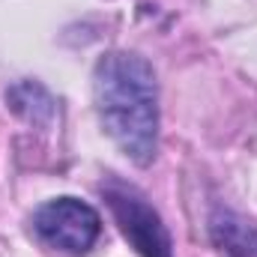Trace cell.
I'll use <instances>...</instances> for the list:
<instances>
[{
	"label": "cell",
	"instance_id": "3957f363",
	"mask_svg": "<svg viewBox=\"0 0 257 257\" xmlns=\"http://www.w3.org/2000/svg\"><path fill=\"white\" fill-rule=\"evenodd\" d=\"M102 194L123 230L132 248L141 257H174L171 248V236H168V227L162 224L159 212L147 203V197L141 192H135L132 186L120 183V180H111L102 186Z\"/></svg>",
	"mask_w": 257,
	"mask_h": 257
},
{
	"label": "cell",
	"instance_id": "7a4b0ae2",
	"mask_svg": "<svg viewBox=\"0 0 257 257\" xmlns=\"http://www.w3.org/2000/svg\"><path fill=\"white\" fill-rule=\"evenodd\" d=\"M99 212L75 197H57L36 209L33 230L45 248L63 257L87 254L99 236Z\"/></svg>",
	"mask_w": 257,
	"mask_h": 257
},
{
	"label": "cell",
	"instance_id": "277c9868",
	"mask_svg": "<svg viewBox=\"0 0 257 257\" xmlns=\"http://www.w3.org/2000/svg\"><path fill=\"white\" fill-rule=\"evenodd\" d=\"M212 239L224 257H257V230L230 212L212 218Z\"/></svg>",
	"mask_w": 257,
	"mask_h": 257
},
{
	"label": "cell",
	"instance_id": "6da1fadb",
	"mask_svg": "<svg viewBox=\"0 0 257 257\" xmlns=\"http://www.w3.org/2000/svg\"><path fill=\"white\" fill-rule=\"evenodd\" d=\"M96 108L105 132L135 165H150L159 135L156 72L141 54L111 51L96 63Z\"/></svg>",
	"mask_w": 257,
	"mask_h": 257
}]
</instances>
